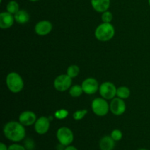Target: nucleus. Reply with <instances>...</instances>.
<instances>
[{
  "label": "nucleus",
  "instance_id": "obj_1",
  "mask_svg": "<svg viewBox=\"0 0 150 150\" xmlns=\"http://www.w3.org/2000/svg\"><path fill=\"white\" fill-rule=\"evenodd\" d=\"M4 136L13 142H21L26 136V130L21 122L16 121L9 122L3 129Z\"/></svg>",
  "mask_w": 150,
  "mask_h": 150
},
{
  "label": "nucleus",
  "instance_id": "obj_2",
  "mask_svg": "<svg viewBox=\"0 0 150 150\" xmlns=\"http://www.w3.org/2000/svg\"><path fill=\"white\" fill-rule=\"evenodd\" d=\"M115 34L113 25L110 23H103L95 29V35L97 39L100 41H108L113 38Z\"/></svg>",
  "mask_w": 150,
  "mask_h": 150
},
{
  "label": "nucleus",
  "instance_id": "obj_3",
  "mask_svg": "<svg viewBox=\"0 0 150 150\" xmlns=\"http://www.w3.org/2000/svg\"><path fill=\"white\" fill-rule=\"evenodd\" d=\"M6 83L8 89L13 93L20 92L23 88V81L20 75L15 72L10 73L6 78Z\"/></svg>",
  "mask_w": 150,
  "mask_h": 150
},
{
  "label": "nucleus",
  "instance_id": "obj_4",
  "mask_svg": "<svg viewBox=\"0 0 150 150\" xmlns=\"http://www.w3.org/2000/svg\"><path fill=\"white\" fill-rule=\"evenodd\" d=\"M57 139L59 143L67 146L71 144L74 140V136L70 128L62 127L57 132Z\"/></svg>",
  "mask_w": 150,
  "mask_h": 150
},
{
  "label": "nucleus",
  "instance_id": "obj_5",
  "mask_svg": "<svg viewBox=\"0 0 150 150\" xmlns=\"http://www.w3.org/2000/svg\"><path fill=\"white\" fill-rule=\"evenodd\" d=\"M92 111L96 115L103 117L108 114L110 106L104 98H96L92 103Z\"/></svg>",
  "mask_w": 150,
  "mask_h": 150
},
{
  "label": "nucleus",
  "instance_id": "obj_6",
  "mask_svg": "<svg viewBox=\"0 0 150 150\" xmlns=\"http://www.w3.org/2000/svg\"><path fill=\"white\" fill-rule=\"evenodd\" d=\"M117 90L115 85L111 82H105L100 86V94L103 98L105 100L114 99L117 95Z\"/></svg>",
  "mask_w": 150,
  "mask_h": 150
},
{
  "label": "nucleus",
  "instance_id": "obj_7",
  "mask_svg": "<svg viewBox=\"0 0 150 150\" xmlns=\"http://www.w3.org/2000/svg\"><path fill=\"white\" fill-rule=\"evenodd\" d=\"M72 84L71 78L68 75H60L56 78L54 82V86L57 90L64 92L70 89Z\"/></svg>",
  "mask_w": 150,
  "mask_h": 150
},
{
  "label": "nucleus",
  "instance_id": "obj_8",
  "mask_svg": "<svg viewBox=\"0 0 150 150\" xmlns=\"http://www.w3.org/2000/svg\"><path fill=\"white\" fill-rule=\"evenodd\" d=\"M110 111L116 116L122 115L126 110L125 103L122 98H114L110 103Z\"/></svg>",
  "mask_w": 150,
  "mask_h": 150
},
{
  "label": "nucleus",
  "instance_id": "obj_9",
  "mask_svg": "<svg viewBox=\"0 0 150 150\" xmlns=\"http://www.w3.org/2000/svg\"><path fill=\"white\" fill-rule=\"evenodd\" d=\"M82 89L84 93L87 95H93L99 89V84L96 79L93 78H88L82 83Z\"/></svg>",
  "mask_w": 150,
  "mask_h": 150
},
{
  "label": "nucleus",
  "instance_id": "obj_10",
  "mask_svg": "<svg viewBox=\"0 0 150 150\" xmlns=\"http://www.w3.org/2000/svg\"><path fill=\"white\" fill-rule=\"evenodd\" d=\"M50 127V120L45 117L38 119L35 123V130L39 135H44L48 131Z\"/></svg>",
  "mask_w": 150,
  "mask_h": 150
},
{
  "label": "nucleus",
  "instance_id": "obj_11",
  "mask_svg": "<svg viewBox=\"0 0 150 150\" xmlns=\"http://www.w3.org/2000/svg\"><path fill=\"white\" fill-rule=\"evenodd\" d=\"M52 27V24L50 21H39L35 25V32L38 35L44 36V35H48L51 32Z\"/></svg>",
  "mask_w": 150,
  "mask_h": 150
},
{
  "label": "nucleus",
  "instance_id": "obj_12",
  "mask_svg": "<svg viewBox=\"0 0 150 150\" xmlns=\"http://www.w3.org/2000/svg\"><path fill=\"white\" fill-rule=\"evenodd\" d=\"M36 121V115L32 111H23L19 116V122L21 123L23 126L32 125L35 124Z\"/></svg>",
  "mask_w": 150,
  "mask_h": 150
},
{
  "label": "nucleus",
  "instance_id": "obj_13",
  "mask_svg": "<svg viewBox=\"0 0 150 150\" xmlns=\"http://www.w3.org/2000/svg\"><path fill=\"white\" fill-rule=\"evenodd\" d=\"M15 18L9 12H3L0 14V27L3 29H8L14 23Z\"/></svg>",
  "mask_w": 150,
  "mask_h": 150
},
{
  "label": "nucleus",
  "instance_id": "obj_14",
  "mask_svg": "<svg viewBox=\"0 0 150 150\" xmlns=\"http://www.w3.org/2000/svg\"><path fill=\"white\" fill-rule=\"evenodd\" d=\"M91 4L97 12L104 13L109 8L110 0H91Z\"/></svg>",
  "mask_w": 150,
  "mask_h": 150
},
{
  "label": "nucleus",
  "instance_id": "obj_15",
  "mask_svg": "<svg viewBox=\"0 0 150 150\" xmlns=\"http://www.w3.org/2000/svg\"><path fill=\"white\" fill-rule=\"evenodd\" d=\"M100 150H114L115 147V141L111 136H103L99 142Z\"/></svg>",
  "mask_w": 150,
  "mask_h": 150
},
{
  "label": "nucleus",
  "instance_id": "obj_16",
  "mask_svg": "<svg viewBox=\"0 0 150 150\" xmlns=\"http://www.w3.org/2000/svg\"><path fill=\"white\" fill-rule=\"evenodd\" d=\"M15 20L21 24H24L26 23L29 20V15L26 10H21L15 14L14 16Z\"/></svg>",
  "mask_w": 150,
  "mask_h": 150
},
{
  "label": "nucleus",
  "instance_id": "obj_17",
  "mask_svg": "<svg viewBox=\"0 0 150 150\" xmlns=\"http://www.w3.org/2000/svg\"><path fill=\"white\" fill-rule=\"evenodd\" d=\"M130 95V91L126 86H120L117 90V95L122 99H127Z\"/></svg>",
  "mask_w": 150,
  "mask_h": 150
},
{
  "label": "nucleus",
  "instance_id": "obj_18",
  "mask_svg": "<svg viewBox=\"0 0 150 150\" xmlns=\"http://www.w3.org/2000/svg\"><path fill=\"white\" fill-rule=\"evenodd\" d=\"M83 92V91L82 89V86H79V85H75V86H72L69 91L70 95L73 98H77V97L81 96Z\"/></svg>",
  "mask_w": 150,
  "mask_h": 150
},
{
  "label": "nucleus",
  "instance_id": "obj_19",
  "mask_svg": "<svg viewBox=\"0 0 150 150\" xmlns=\"http://www.w3.org/2000/svg\"><path fill=\"white\" fill-rule=\"evenodd\" d=\"M7 10L11 14H16L17 12L19 11V5L18 2L16 1H9L7 4Z\"/></svg>",
  "mask_w": 150,
  "mask_h": 150
},
{
  "label": "nucleus",
  "instance_id": "obj_20",
  "mask_svg": "<svg viewBox=\"0 0 150 150\" xmlns=\"http://www.w3.org/2000/svg\"><path fill=\"white\" fill-rule=\"evenodd\" d=\"M80 72V69L77 65H71L67 68V75H68L71 79L76 77Z\"/></svg>",
  "mask_w": 150,
  "mask_h": 150
},
{
  "label": "nucleus",
  "instance_id": "obj_21",
  "mask_svg": "<svg viewBox=\"0 0 150 150\" xmlns=\"http://www.w3.org/2000/svg\"><path fill=\"white\" fill-rule=\"evenodd\" d=\"M68 114L69 112L67 110L60 109L59 110V111H56L54 116H55L56 118L58 119V120H63V119L66 118V117L68 116Z\"/></svg>",
  "mask_w": 150,
  "mask_h": 150
},
{
  "label": "nucleus",
  "instance_id": "obj_22",
  "mask_svg": "<svg viewBox=\"0 0 150 150\" xmlns=\"http://www.w3.org/2000/svg\"><path fill=\"white\" fill-rule=\"evenodd\" d=\"M111 136L115 142H119L122 139V133L120 130H114L111 133Z\"/></svg>",
  "mask_w": 150,
  "mask_h": 150
},
{
  "label": "nucleus",
  "instance_id": "obj_23",
  "mask_svg": "<svg viewBox=\"0 0 150 150\" xmlns=\"http://www.w3.org/2000/svg\"><path fill=\"white\" fill-rule=\"evenodd\" d=\"M87 114V110H80V111H77L73 114V118L75 120H81L86 116Z\"/></svg>",
  "mask_w": 150,
  "mask_h": 150
},
{
  "label": "nucleus",
  "instance_id": "obj_24",
  "mask_svg": "<svg viewBox=\"0 0 150 150\" xmlns=\"http://www.w3.org/2000/svg\"><path fill=\"white\" fill-rule=\"evenodd\" d=\"M113 18L112 13L109 11H105L103 13L102 21L103 23H110Z\"/></svg>",
  "mask_w": 150,
  "mask_h": 150
},
{
  "label": "nucleus",
  "instance_id": "obj_25",
  "mask_svg": "<svg viewBox=\"0 0 150 150\" xmlns=\"http://www.w3.org/2000/svg\"><path fill=\"white\" fill-rule=\"evenodd\" d=\"M24 146L27 150H33L35 148V143L34 141L31 139H28L25 141Z\"/></svg>",
  "mask_w": 150,
  "mask_h": 150
},
{
  "label": "nucleus",
  "instance_id": "obj_26",
  "mask_svg": "<svg viewBox=\"0 0 150 150\" xmlns=\"http://www.w3.org/2000/svg\"><path fill=\"white\" fill-rule=\"evenodd\" d=\"M7 150H27L24 146L18 144H13L8 146Z\"/></svg>",
  "mask_w": 150,
  "mask_h": 150
},
{
  "label": "nucleus",
  "instance_id": "obj_27",
  "mask_svg": "<svg viewBox=\"0 0 150 150\" xmlns=\"http://www.w3.org/2000/svg\"><path fill=\"white\" fill-rule=\"evenodd\" d=\"M64 150H78V149L76 147V146H72V145H69V146H66Z\"/></svg>",
  "mask_w": 150,
  "mask_h": 150
},
{
  "label": "nucleus",
  "instance_id": "obj_28",
  "mask_svg": "<svg viewBox=\"0 0 150 150\" xmlns=\"http://www.w3.org/2000/svg\"><path fill=\"white\" fill-rule=\"evenodd\" d=\"M8 147L7 146V145L4 143L0 144V150H7Z\"/></svg>",
  "mask_w": 150,
  "mask_h": 150
},
{
  "label": "nucleus",
  "instance_id": "obj_29",
  "mask_svg": "<svg viewBox=\"0 0 150 150\" xmlns=\"http://www.w3.org/2000/svg\"><path fill=\"white\" fill-rule=\"evenodd\" d=\"M139 150H148V149H144V148H142V149H139Z\"/></svg>",
  "mask_w": 150,
  "mask_h": 150
},
{
  "label": "nucleus",
  "instance_id": "obj_30",
  "mask_svg": "<svg viewBox=\"0 0 150 150\" xmlns=\"http://www.w3.org/2000/svg\"><path fill=\"white\" fill-rule=\"evenodd\" d=\"M29 1H38V0H29Z\"/></svg>",
  "mask_w": 150,
  "mask_h": 150
},
{
  "label": "nucleus",
  "instance_id": "obj_31",
  "mask_svg": "<svg viewBox=\"0 0 150 150\" xmlns=\"http://www.w3.org/2000/svg\"><path fill=\"white\" fill-rule=\"evenodd\" d=\"M149 6H150V0H149Z\"/></svg>",
  "mask_w": 150,
  "mask_h": 150
}]
</instances>
